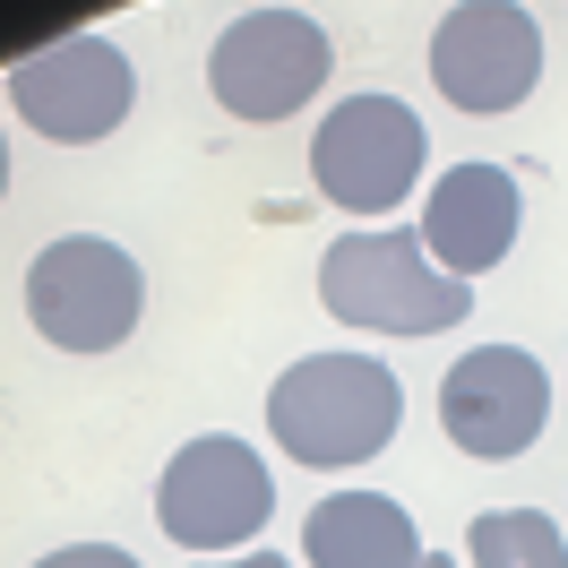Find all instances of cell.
Listing matches in <instances>:
<instances>
[{
	"label": "cell",
	"mask_w": 568,
	"mask_h": 568,
	"mask_svg": "<svg viewBox=\"0 0 568 568\" xmlns=\"http://www.w3.org/2000/svg\"><path fill=\"white\" fill-rule=\"evenodd\" d=\"M302 560L311 568H423V526L388 491H336L302 517Z\"/></svg>",
	"instance_id": "8fae6325"
},
{
	"label": "cell",
	"mask_w": 568,
	"mask_h": 568,
	"mask_svg": "<svg viewBox=\"0 0 568 568\" xmlns=\"http://www.w3.org/2000/svg\"><path fill=\"white\" fill-rule=\"evenodd\" d=\"M423 112L396 104V95H354L320 121L311 139V173H320V199L345 215H388L414 199V173H423Z\"/></svg>",
	"instance_id": "52a82bcc"
},
{
	"label": "cell",
	"mask_w": 568,
	"mask_h": 568,
	"mask_svg": "<svg viewBox=\"0 0 568 568\" xmlns=\"http://www.w3.org/2000/svg\"><path fill=\"white\" fill-rule=\"evenodd\" d=\"M320 302L371 336H439L474 311V284L439 276L423 233H345L320 258Z\"/></svg>",
	"instance_id": "7a4b0ae2"
},
{
	"label": "cell",
	"mask_w": 568,
	"mask_h": 568,
	"mask_svg": "<svg viewBox=\"0 0 568 568\" xmlns=\"http://www.w3.org/2000/svg\"><path fill=\"white\" fill-rule=\"evenodd\" d=\"M439 423L457 439L465 457H526L542 423H551V379H542V362L526 345H474L465 362H448V379H439Z\"/></svg>",
	"instance_id": "9c48e42d"
},
{
	"label": "cell",
	"mask_w": 568,
	"mask_h": 568,
	"mask_svg": "<svg viewBox=\"0 0 568 568\" xmlns=\"http://www.w3.org/2000/svg\"><path fill=\"white\" fill-rule=\"evenodd\" d=\"M139 311H146L139 258L121 242H104V233H61L27 267V320L61 354H112V345H130Z\"/></svg>",
	"instance_id": "3957f363"
},
{
	"label": "cell",
	"mask_w": 568,
	"mask_h": 568,
	"mask_svg": "<svg viewBox=\"0 0 568 568\" xmlns=\"http://www.w3.org/2000/svg\"><path fill=\"white\" fill-rule=\"evenodd\" d=\"M199 568H293L284 551H242V560H199Z\"/></svg>",
	"instance_id": "5bb4252c"
},
{
	"label": "cell",
	"mask_w": 568,
	"mask_h": 568,
	"mask_svg": "<svg viewBox=\"0 0 568 568\" xmlns=\"http://www.w3.org/2000/svg\"><path fill=\"white\" fill-rule=\"evenodd\" d=\"M423 250L439 276L474 284L483 267H499L517 250V181L499 164H457V173L430 181V207H423Z\"/></svg>",
	"instance_id": "30bf717a"
},
{
	"label": "cell",
	"mask_w": 568,
	"mask_h": 568,
	"mask_svg": "<svg viewBox=\"0 0 568 568\" xmlns=\"http://www.w3.org/2000/svg\"><path fill=\"white\" fill-rule=\"evenodd\" d=\"M207 87L233 121H284L327 87V36L311 9H242L207 43Z\"/></svg>",
	"instance_id": "5b68a950"
},
{
	"label": "cell",
	"mask_w": 568,
	"mask_h": 568,
	"mask_svg": "<svg viewBox=\"0 0 568 568\" xmlns=\"http://www.w3.org/2000/svg\"><path fill=\"white\" fill-rule=\"evenodd\" d=\"M405 423V388L371 354H302L267 388V430L293 465H362L379 457Z\"/></svg>",
	"instance_id": "6da1fadb"
},
{
	"label": "cell",
	"mask_w": 568,
	"mask_h": 568,
	"mask_svg": "<svg viewBox=\"0 0 568 568\" xmlns=\"http://www.w3.org/2000/svg\"><path fill=\"white\" fill-rule=\"evenodd\" d=\"M9 104L18 121L52 146H87V139H112L130 104H139V70H130V52L112 36H61L27 52L18 70H9Z\"/></svg>",
	"instance_id": "8992f818"
},
{
	"label": "cell",
	"mask_w": 568,
	"mask_h": 568,
	"mask_svg": "<svg viewBox=\"0 0 568 568\" xmlns=\"http://www.w3.org/2000/svg\"><path fill=\"white\" fill-rule=\"evenodd\" d=\"M542 78V27L508 0H465L430 27V87L457 112H517Z\"/></svg>",
	"instance_id": "ba28073f"
},
{
	"label": "cell",
	"mask_w": 568,
	"mask_h": 568,
	"mask_svg": "<svg viewBox=\"0 0 568 568\" xmlns=\"http://www.w3.org/2000/svg\"><path fill=\"white\" fill-rule=\"evenodd\" d=\"M465 551H474V568H568V542L542 508H483Z\"/></svg>",
	"instance_id": "7c38bea8"
},
{
	"label": "cell",
	"mask_w": 568,
	"mask_h": 568,
	"mask_svg": "<svg viewBox=\"0 0 568 568\" xmlns=\"http://www.w3.org/2000/svg\"><path fill=\"white\" fill-rule=\"evenodd\" d=\"M423 568H457V560H448V551H430V560H423Z\"/></svg>",
	"instance_id": "2e32d148"
},
{
	"label": "cell",
	"mask_w": 568,
	"mask_h": 568,
	"mask_svg": "<svg viewBox=\"0 0 568 568\" xmlns=\"http://www.w3.org/2000/svg\"><path fill=\"white\" fill-rule=\"evenodd\" d=\"M267 517H276V474H267V457H258L250 439H233V430H207V439L173 448L164 483H155V526L173 534L181 551H199V560L250 542Z\"/></svg>",
	"instance_id": "277c9868"
},
{
	"label": "cell",
	"mask_w": 568,
	"mask_h": 568,
	"mask_svg": "<svg viewBox=\"0 0 568 568\" xmlns=\"http://www.w3.org/2000/svg\"><path fill=\"white\" fill-rule=\"evenodd\" d=\"M0 199H9V139H0Z\"/></svg>",
	"instance_id": "9a60e30c"
},
{
	"label": "cell",
	"mask_w": 568,
	"mask_h": 568,
	"mask_svg": "<svg viewBox=\"0 0 568 568\" xmlns=\"http://www.w3.org/2000/svg\"><path fill=\"white\" fill-rule=\"evenodd\" d=\"M36 568H139L121 542H61V551H43Z\"/></svg>",
	"instance_id": "4fadbf2b"
}]
</instances>
